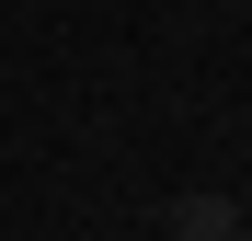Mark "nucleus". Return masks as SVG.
I'll list each match as a JSON object with an SVG mask.
<instances>
[{
	"mask_svg": "<svg viewBox=\"0 0 252 241\" xmlns=\"http://www.w3.org/2000/svg\"><path fill=\"white\" fill-rule=\"evenodd\" d=\"M160 230H172V241H241V195L195 184V195H172V207H160Z\"/></svg>",
	"mask_w": 252,
	"mask_h": 241,
	"instance_id": "obj_1",
	"label": "nucleus"
}]
</instances>
